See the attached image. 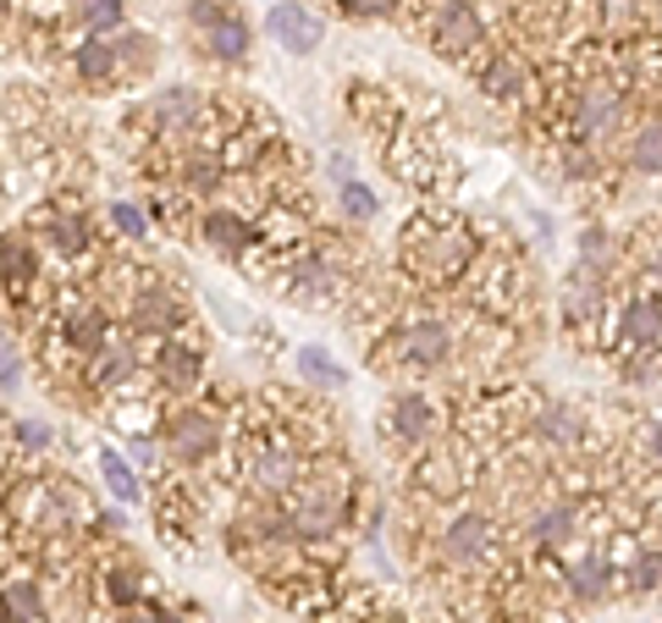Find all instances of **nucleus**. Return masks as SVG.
<instances>
[{
    "label": "nucleus",
    "instance_id": "obj_22",
    "mask_svg": "<svg viewBox=\"0 0 662 623\" xmlns=\"http://www.w3.org/2000/svg\"><path fill=\"white\" fill-rule=\"evenodd\" d=\"M50 448H56V430L45 419H34V414L28 419H17V414L7 419V459H45Z\"/></svg>",
    "mask_w": 662,
    "mask_h": 623
},
{
    "label": "nucleus",
    "instance_id": "obj_13",
    "mask_svg": "<svg viewBox=\"0 0 662 623\" xmlns=\"http://www.w3.org/2000/svg\"><path fill=\"white\" fill-rule=\"evenodd\" d=\"M343 106H348V117H354V122L376 138V149H381V144H387V138H392V133L414 117V111H403V106L392 100V88H387V83H376V77H354V83H348V95H343Z\"/></svg>",
    "mask_w": 662,
    "mask_h": 623
},
{
    "label": "nucleus",
    "instance_id": "obj_4",
    "mask_svg": "<svg viewBox=\"0 0 662 623\" xmlns=\"http://www.w3.org/2000/svg\"><path fill=\"white\" fill-rule=\"evenodd\" d=\"M381 166L392 183H403L408 194H420V199H437L442 183L453 176V160L442 149V138L431 127H420V117H408L387 144H381Z\"/></svg>",
    "mask_w": 662,
    "mask_h": 623
},
{
    "label": "nucleus",
    "instance_id": "obj_18",
    "mask_svg": "<svg viewBox=\"0 0 662 623\" xmlns=\"http://www.w3.org/2000/svg\"><path fill=\"white\" fill-rule=\"evenodd\" d=\"M624 596H629V601L662 596V541H646V536H640L635 558L624 563Z\"/></svg>",
    "mask_w": 662,
    "mask_h": 623
},
{
    "label": "nucleus",
    "instance_id": "obj_25",
    "mask_svg": "<svg viewBox=\"0 0 662 623\" xmlns=\"http://www.w3.org/2000/svg\"><path fill=\"white\" fill-rule=\"evenodd\" d=\"M72 28H83V34H100V39H117V34L127 28V0H83Z\"/></svg>",
    "mask_w": 662,
    "mask_h": 623
},
{
    "label": "nucleus",
    "instance_id": "obj_27",
    "mask_svg": "<svg viewBox=\"0 0 662 623\" xmlns=\"http://www.w3.org/2000/svg\"><path fill=\"white\" fill-rule=\"evenodd\" d=\"M629 448H635L646 464L662 469V408H657V414H640V419L629 425Z\"/></svg>",
    "mask_w": 662,
    "mask_h": 623
},
{
    "label": "nucleus",
    "instance_id": "obj_19",
    "mask_svg": "<svg viewBox=\"0 0 662 623\" xmlns=\"http://www.w3.org/2000/svg\"><path fill=\"white\" fill-rule=\"evenodd\" d=\"M100 480H106V491L117 497V502H127V508H138L144 502V469L122 453V448H100Z\"/></svg>",
    "mask_w": 662,
    "mask_h": 623
},
{
    "label": "nucleus",
    "instance_id": "obj_5",
    "mask_svg": "<svg viewBox=\"0 0 662 623\" xmlns=\"http://www.w3.org/2000/svg\"><path fill=\"white\" fill-rule=\"evenodd\" d=\"M448 430H453V419H448V408H442V398L431 387H397L387 414H381V436L403 459H420L426 448H437Z\"/></svg>",
    "mask_w": 662,
    "mask_h": 623
},
{
    "label": "nucleus",
    "instance_id": "obj_17",
    "mask_svg": "<svg viewBox=\"0 0 662 623\" xmlns=\"http://www.w3.org/2000/svg\"><path fill=\"white\" fill-rule=\"evenodd\" d=\"M602 39H640L662 34V0H597Z\"/></svg>",
    "mask_w": 662,
    "mask_h": 623
},
{
    "label": "nucleus",
    "instance_id": "obj_11",
    "mask_svg": "<svg viewBox=\"0 0 662 623\" xmlns=\"http://www.w3.org/2000/svg\"><path fill=\"white\" fill-rule=\"evenodd\" d=\"M563 590H568V607H608L624 596V574L608 558V547H579L563 558Z\"/></svg>",
    "mask_w": 662,
    "mask_h": 623
},
{
    "label": "nucleus",
    "instance_id": "obj_14",
    "mask_svg": "<svg viewBox=\"0 0 662 623\" xmlns=\"http://www.w3.org/2000/svg\"><path fill=\"white\" fill-rule=\"evenodd\" d=\"M66 66H72L77 88H95V95H106V88H133L127 72H122L117 39H100V34H83L77 45H66Z\"/></svg>",
    "mask_w": 662,
    "mask_h": 623
},
{
    "label": "nucleus",
    "instance_id": "obj_8",
    "mask_svg": "<svg viewBox=\"0 0 662 623\" xmlns=\"http://www.w3.org/2000/svg\"><path fill=\"white\" fill-rule=\"evenodd\" d=\"M194 298L172 282L155 265V271L138 282V293L127 298V309H122V326H133V331H144V337H188L194 331Z\"/></svg>",
    "mask_w": 662,
    "mask_h": 623
},
{
    "label": "nucleus",
    "instance_id": "obj_28",
    "mask_svg": "<svg viewBox=\"0 0 662 623\" xmlns=\"http://www.w3.org/2000/svg\"><path fill=\"white\" fill-rule=\"evenodd\" d=\"M0 381H7V403H12L17 387H23V347H17V331H7V359H0Z\"/></svg>",
    "mask_w": 662,
    "mask_h": 623
},
{
    "label": "nucleus",
    "instance_id": "obj_20",
    "mask_svg": "<svg viewBox=\"0 0 662 623\" xmlns=\"http://www.w3.org/2000/svg\"><path fill=\"white\" fill-rule=\"evenodd\" d=\"M106 227H111V237L127 243V248H144V243L160 232L155 216H149V205H138V199H111V205H106Z\"/></svg>",
    "mask_w": 662,
    "mask_h": 623
},
{
    "label": "nucleus",
    "instance_id": "obj_15",
    "mask_svg": "<svg viewBox=\"0 0 662 623\" xmlns=\"http://www.w3.org/2000/svg\"><path fill=\"white\" fill-rule=\"evenodd\" d=\"M266 34L287 56H315L326 45V23H320L315 7H304V0H277V7L266 12Z\"/></svg>",
    "mask_w": 662,
    "mask_h": 623
},
{
    "label": "nucleus",
    "instance_id": "obj_7",
    "mask_svg": "<svg viewBox=\"0 0 662 623\" xmlns=\"http://www.w3.org/2000/svg\"><path fill=\"white\" fill-rule=\"evenodd\" d=\"M613 282H602L597 271L574 265V271L557 282V331L563 342H574L579 353H597V337H602V320L613 309Z\"/></svg>",
    "mask_w": 662,
    "mask_h": 623
},
{
    "label": "nucleus",
    "instance_id": "obj_1",
    "mask_svg": "<svg viewBox=\"0 0 662 623\" xmlns=\"http://www.w3.org/2000/svg\"><path fill=\"white\" fill-rule=\"evenodd\" d=\"M486 237L475 227L469 210H453L442 199H426L397 232L392 265H397V282L420 298H458L475 259H480Z\"/></svg>",
    "mask_w": 662,
    "mask_h": 623
},
{
    "label": "nucleus",
    "instance_id": "obj_24",
    "mask_svg": "<svg viewBox=\"0 0 662 623\" xmlns=\"http://www.w3.org/2000/svg\"><path fill=\"white\" fill-rule=\"evenodd\" d=\"M293 365H298V376H304V381H315L320 392H343V387H348V370H343L338 359H331L326 347H315V342H304V347L293 353Z\"/></svg>",
    "mask_w": 662,
    "mask_h": 623
},
{
    "label": "nucleus",
    "instance_id": "obj_26",
    "mask_svg": "<svg viewBox=\"0 0 662 623\" xmlns=\"http://www.w3.org/2000/svg\"><path fill=\"white\" fill-rule=\"evenodd\" d=\"M348 23H408V0H331Z\"/></svg>",
    "mask_w": 662,
    "mask_h": 623
},
{
    "label": "nucleus",
    "instance_id": "obj_2",
    "mask_svg": "<svg viewBox=\"0 0 662 623\" xmlns=\"http://www.w3.org/2000/svg\"><path fill=\"white\" fill-rule=\"evenodd\" d=\"M365 508V475L354 469V459L338 448V453H320L304 475V486L287 497V513H293V529L304 547H320V552H338V536H348L354 518Z\"/></svg>",
    "mask_w": 662,
    "mask_h": 623
},
{
    "label": "nucleus",
    "instance_id": "obj_10",
    "mask_svg": "<svg viewBox=\"0 0 662 623\" xmlns=\"http://www.w3.org/2000/svg\"><path fill=\"white\" fill-rule=\"evenodd\" d=\"M166 414H172V398L155 392V381H149V376H144L138 387H127V392H117V398L106 403V425H111V436L122 441V448H138V441H160Z\"/></svg>",
    "mask_w": 662,
    "mask_h": 623
},
{
    "label": "nucleus",
    "instance_id": "obj_12",
    "mask_svg": "<svg viewBox=\"0 0 662 623\" xmlns=\"http://www.w3.org/2000/svg\"><path fill=\"white\" fill-rule=\"evenodd\" d=\"M199 243L210 248V254H221L226 265H255V254H260V227L248 221V216H237V210H226V205H205V216H199Z\"/></svg>",
    "mask_w": 662,
    "mask_h": 623
},
{
    "label": "nucleus",
    "instance_id": "obj_3",
    "mask_svg": "<svg viewBox=\"0 0 662 623\" xmlns=\"http://www.w3.org/2000/svg\"><path fill=\"white\" fill-rule=\"evenodd\" d=\"M414 34L431 45L437 61H448L458 72H475L486 61V50L497 45V28H491V17H486L480 0H437Z\"/></svg>",
    "mask_w": 662,
    "mask_h": 623
},
{
    "label": "nucleus",
    "instance_id": "obj_16",
    "mask_svg": "<svg viewBox=\"0 0 662 623\" xmlns=\"http://www.w3.org/2000/svg\"><path fill=\"white\" fill-rule=\"evenodd\" d=\"M613 160L618 176H662V106H640Z\"/></svg>",
    "mask_w": 662,
    "mask_h": 623
},
{
    "label": "nucleus",
    "instance_id": "obj_23",
    "mask_svg": "<svg viewBox=\"0 0 662 623\" xmlns=\"http://www.w3.org/2000/svg\"><path fill=\"white\" fill-rule=\"evenodd\" d=\"M117 50H122L127 83H144V77L160 66V45H155V34H144V28H122V34H117Z\"/></svg>",
    "mask_w": 662,
    "mask_h": 623
},
{
    "label": "nucleus",
    "instance_id": "obj_6",
    "mask_svg": "<svg viewBox=\"0 0 662 623\" xmlns=\"http://www.w3.org/2000/svg\"><path fill=\"white\" fill-rule=\"evenodd\" d=\"M183 17L194 34V56H205L210 66H248L255 28L237 12V0H188Z\"/></svg>",
    "mask_w": 662,
    "mask_h": 623
},
{
    "label": "nucleus",
    "instance_id": "obj_9",
    "mask_svg": "<svg viewBox=\"0 0 662 623\" xmlns=\"http://www.w3.org/2000/svg\"><path fill=\"white\" fill-rule=\"evenodd\" d=\"M149 381H155V392H166L172 403L199 398V392L210 387V353H205V337H199V342H194V331H188V337H166L160 353L149 359Z\"/></svg>",
    "mask_w": 662,
    "mask_h": 623
},
{
    "label": "nucleus",
    "instance_id": "obj_21",
    "mask_svg": "<svg viewBox=\"0 0 662 623\" xmlns=\"http://www.w3.org/2000/svg\"><path fill=\"white\" fill-rule=\"evenodd\" d=\"M331 205H338V221H343V227H376V216H381V194L365 183V176H348V183H338Z\"/></svg>",
    "mask_w": 662,
    "mask_h": 623
}]
</instances>
